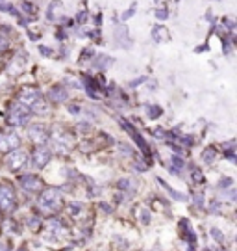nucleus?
I'll return each mask as SVG.
<instances>
[{"instance_id":"obj_25","label":"nucleus","mask_w":237,"mask_h":251,"mask_svg":"<svg viewBox=\"0 0 237 251\" xmlns=\"http://www.w3.org/2000/svg\"><path fill=\"white\" fill-rule=\"evenodd\" d=\"M39 52L43 54V56H52L54 50L50 49V47H39Z\"/></svg>"},{"instance_id":"obj_11","label":"nucleus","mask_w":237,"mask_h":251,"mask_svg":"<svg viewBox=\"0 0 237 251\" xmlns=\"http://www.w3.org/2000/svg\"><path fill=\"white\" fill-rule=\"evenodd\" d=\"M54 147L60 154H67L72 147V138L69 134H58L54 138Z\"/></svg>"},{"instance_id":"obj_26","label":"nucleus","mask_w":237,"mask_h":251,"mask_svg":"<svg viewBox=\"0 0 237 251\" xmlns=\"http://www.w3.org/2000/svg\"><path fill=\"white\" fill-rule=\"evenodd\" d=\"M4 49H8V39L0 34V50H4Z\"/></svg>"},{"instance_id":"obj_21","label":"nucleus","mask_w":237,"mask_h":251,"mask_svg":"<svg viewBox=\"0 0 237 251\" xmlns=\"http://www.w3.org/2000/svg\"><path fill=\"white\" fill-rule=\"evenodd\" d=\"M100 60L97 62L98 67H108V65H111V58L109 56H98Z\"/></svg>"},{"instance_id":"obj_24","label":"nucleus","mask_w":237,"mask_h":251,"mask_svg":"<svg viewBox=\"0 0 237 251\" xmlns=\"http://www.w3.org/2000/svg\"><path fill=\"white\" fill-rule=\"evenodd\" d=\"M211 234L215 236V240H217V242H224V234L220 233L219 229H211Z\"/></svg>"},{"instance_id":"obj_14","label":"nucleus","mask_w":237,"mask_h":251,"mask_svg":"<svg viewBox=\"0 0 237 251\" xmlns=\"http://www.w3.org/2000/svg\"><path fill=\"white\" fill-rule=\"evenodd\" d=\"M115 36H117V39H119V41H123L121 45L128 47V43H130V37H128V30H126V26H117V30H115Z\"/></svg>"},{"instance_id":"obj_29","label":"nucleus","mask_w":237,"mask_h":251,"mask_svg":"<svg viewBox=\"0 0 237 251\" xmlns=\"http://www.w3.org/2000/svg\"><path fill=\"white\" fill-rule=\"evenodd\" d=\"M0 251H8V248H6L4 244H0Z\"/></svg>"},{"instance_id":"obj_8","label":"nucleus","mask_w":237,"mask_h":251,"mask_svg":"<svg viewBox=\"0 0 237 251\" xmlns=\"http://www.w3.org/2000/svg\"><path fill=\"white\" fill-rule=\"evenodd\" d=\"M21 144L19 136L15 132H6V134L0 136V152H11L15 151Z\"/></svg>"},{"instance_id":"obj_17","label":"nucleus","mask_w":237,"mask_h":251,"mask_svg":"<svg viewBox=\"0 0 237 251\" xmlns=\"http://www.w3.org/2000/svg\"><path fill=\"white\" fill-rule=\"evenodd\" d=\"M147 114H149L150 119H158L161 116V108L156 106V104H150V106H147Z\"/></svg>"},{"instance_id":"obj_22","label":"nucleus","mask_w":237,"mask_h":251,"mask_svg":"<svg viewBox=\"0 0 237 251\" xmlns=\"http://www.w3.org/2000/svg\"><path fill=\"white\" fill-rule=\"evenodd\" d=\"M132 15H135V4H133L132 8H128V9H126V11H124L123 15H121V19H123V21H126V19H130V17H132Z\"/></svg>"},{"instance_id":"obj_18","label":"nucleus","mask_w":237,"mask_h":251,"mask_svg":"<svg viewBox=\"0 0 237 251\" xmlns=\"http://www.w3.org/2000/svg\"><path fill=\"white\" fill-rule=\"evenodd\" d=\"M182 168H184V160H182L180 156H176V154H174V156H172V166H171V171H172V173H178Z\"/></svg>"},{"instance_id":"obj_6","label":"nucleus","mask_w":237,"mask_h":251,"mask_svg":"<svg viewBox=\"0 0 237 251\" xmlns=\"http://www.w3.org/2000/svg\"><path fill=\"white\" fill-rule=\"evenodd\" d=\"M28 138L37 145H44V142L48 140V128L43 123H34L28 126Z\"/></svg>"},{"instance_id":"obj_28","label":"nucleus","mask_w":237,"mask_h":251,"mask_svg":"<svg viewBox=\"0 0 237 251\" xmlns=\"http://www.w3.org/2000/svg\"><path fill=\"white\" fill-rule=\"evenodd\" d=\"M22 9H24V11H28V15H30V13L34 11V6H30L28 2H24V4H22Z\"/></svg>"},{"instance_id":"obj_12","label":"nucleus","mask_w":237,"mask_h":251,"mask_svg":"<svg viewBox=\"0 0 237 251\" xmlns=\"http://www.w3.org/2000/svg\"><path fill=\"white\" fill-rule=\"evenodd\" d=\"M62 13H63V4L60 0H52L48 4V8H46V19L48 21H58V19L62 17Z\"/></svg>"},{"instance_id":"obj_31","label":"nucleus","mask_w":237,"mask_h":251,"mask_svg":"<svg viewBox=\"0 0 237 251\" xmlns=\"http://www.w3.org/2000/svg\"><path fill=\"white\" fill-rule=\"evenodd\" d=\"M219 251H224V250H219Z\"/></svg>"},{"instance_id":"obj_2","label":"nucleus","mask_w":237,"mask_h":251,"mask_svg":"<svg viewBox=\"0 0 237 251\" xmlns=\"http://www.w3.org/2000/svg\"><path fill=\"white\" fill-rule=\"evenodd\" d=\"M19 104H22L24 108H28L30 112H34V114H39V116H43L46 114V102H44L43 95H41V91L35 90V88H22V90L19 91Z\"/></svg>"},{"instance_id":"obj_23","label":"nucleus","mask_w":237,"mask_h":251,"mask_svg":"<svg viewBox=\"0 0 237 251\" xmlns=\"http://www.w3.org/2000/svg\"><path fill=\"white\" fill-rule=\"evenodd\" d=\"M156 17H158L159 21H165V19L169 17V11H167V8H161V9H158V11H156Z\"/></svg>"},{"instance_id":"obj_16","label":"nucleus","mask_w":237,"mask_h":251,"mask_svg":"<svg viewBox=\"0 0 237 251\" xmlns=\"http://www.w3.org/2000/svg\"><path fill=\"white\" fill-rule=\"evenodd\" d=\"M202 158H204V162H206V164H211V162L217 158V151H215L213 147H208V149L202 152Z\"/></svg>"},{"instance_id":"obj_5","label":"nucleus","mask_w":237,"mask_h":251,"mask_svg":"<svg viewBox=\"0 0 237 251\" xmlns=\"http://www.w3.org/2000/svg\"><path fill=\"white\" fill-rule=\"evenodd\" d=\"M50 158H52V152H50V149L46 145H37L34 149V152H32V164H34V168H37V170L44 168L50 162Z\"/></svg>"},{"instance_id":"obj_10","label":"nucleus","mask_w":237,"mask_h":251,"mask_svg":"<svg viewBox=\"0 0 237 251\" xmlns=\"http://www.w3.org/2000/svg\"><path fill=\"white\" fill-rule=\"evenodd\" d=\"M123 126H124V130H128V134L132 136L133 140L137 142V145H139V149H141V151H143V154L147 156V160H149V164H150V156H152V154H150V147H149V145H147V142H145V140L141 138L139 132H137V130H135V128H133L132 125H128L126 121H123Z\"/></svg>"},{"instance_id":"obj_1","label":"nucleus","mask_w":237,"mask_h":251,"mask_svg":"<svg viewBox=\"0 0 237 251\" xmlns=\"http://www.w3.org/2000/svg\"><path fill=\"white\" fill-rule=\"evenodd\" d=\"M62 206H63V198L62 194H60V190L56 188L41 190V194L37 198V208H39L41 214L52 216L56 212H60Z\"/></svg>"},{"instance_id":"obj_15","label":"nucleus","mask_w":237,"mask_h":251,"mask_svg":"<svg viewBox=\"0 0 237 251\" xmlns=\"http://www.w3.org/2000/svg\"><path fill=\"white\" fill-rule=\"evenodd\" d=\"M152 37H154L158 43H163L165 39H169V34L163 26H154V30H152Z\"/></svg>"},{"instance_id":"obj_7","label":"nucleus","mask_w":237,"mask_h":251,"mask_svg":"<svg viewBox=\"0 0 237 251\" xmlns=\"http://www.w3.org/2000/svg\"><path fill=\"white\" fill-rule=\"evenodd\" d=\"M28 160V154L24 151H21V149H15V151H11L8 154V158H6V166H8L11 171H19Z\"/></svg>"},{"instance_id":"obj_30","label":"nucleus","mask_w":237,"mask_h":251,"mask_svg":"<svg viewBox=\"0 0 237 251\" xmlns=\"http://www.w3.org/2000/svg\"><path fill=\"white\" fill-rule=\"evenodd\" d=\"M17 251H26V250H17Z\"/></svg>"},{"instance_id":"obj_13","label":"nucleus","mask_w":237,"mask_h":251,"mask_svg":"<svg viewBox=\"0 0 237 251\" xmlns=\"http://www.w3.org/2000/svg\"><path fill=\"white\" fill-rule=\"evenodd\" d=\"M48 99L52 100V102H65V100L69 99V93L62 86H56V88L48 91Z\"/></svg>"},{"instance_id":"obj_9","label":"nucleus","mask_w":237,"mask_h":251,"mask_svg":"<svg viewBox=\"0 0 237 251\" xmlns=\"http://www.w3.org/2000/svg\"><path fill=\"white\" fill-rule=\"evenodd\" d=\"M21 186L26 190L28 194H37L43 190V180L35 175H24V177H21Z\"/></svg>"},{"instance_id":"obj_4","label":"nucleus","mask_w":237,"mask_h":251,"mask_svg":"<svg viewBox=\"0 0 237 251\" xmlns=\"http://www.w3.org/2000/svg\"><path fill=\"white\" fill-rule=\"evenodd\" d=\"M17 206L15 192L9 184H0V210L2 212H11Z\"/></svg>"},{"instance_id":"obj_20","label":"nucleus","mask_w":237,"mask_h":251,"mask_svg":"<svg viewBox=\"0 0 237 251\" xmlns=\"http://www.w3.org/2000/svg\"><path fill=\"white\" fill-rule=\"evenodd\" d=\"M191 179H193L194 182H198V184H200V182H204L202 171L198 170V168H193V170H191Z\"/></svg>"},{"instance_id":"obj_3","label":"nucleus","mask_w":237,"mask_h":251,"mask_svg":"<svg viewBox=\"0 0 237 251\" xmlns=\"http://www.w3.org/2000/svg\"><path fill=\"white\" fill-rule=\"evenodd\" d=\"M28 119H30V110L24 108L22 104H13V106L9 108V114H8V123L11 126H22L28 123Z\"/></svg>"},{"instance_id":"obj_19","label":"nucleus","mask_w":237,"mask_h":251,"mask_svg":"<svg viewBox=\"0 0 237 251\" xmlns=\"http://www.w3.org/2000/svg\"><path fill=\"white\" fill-rule=\"evenodd\" d=\"M0 11H9L11 15H17L19 17V11L15 6H11V4H6V2H0Z\"/></svg>"},{"instance_id":"obj_27","label":"nucleus","mask_w":237,"mask_h":251,"mask_svg":"<svg viewBox=\"0 0 237 251\" xmlns=\"http://www.w3.org/2000/svg\"><path fill=\"white\" fill-rule=\"evenodd\" d=\"M76 19H78V23H86L87 21V11H80Z\"/></svg>"}]
</instances>
